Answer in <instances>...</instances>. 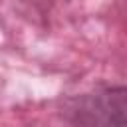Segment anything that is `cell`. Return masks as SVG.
I'll return each instance as SVG.
<instances>
[{
  "label": "cell",
  "instance_id": "6da1fadb",
  "mask_svg": "<svg viewBox=\"0 0 127 127\" xmlns=\"http://www.w3.org/2000/svg\"><path fill=\"white\" fill-rule=\"evenodd\" d=\"M64 113L81 127H127V85L79 95L65 105Z\"/></svg>",
  "mask_w": 127,
  "mask_h": 127
}]
</instances>
